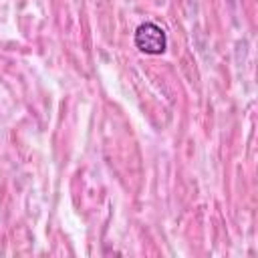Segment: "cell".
<instances>
[{
	"instance_id": "1",
	"label": "cell",
	"mask_w": 258,
	"mask_h": 258,
	"mask_svg": "<svg viewBox=\"0 0 258 258\" xmlns=\"http://www.w3.org/2000/svg\"><path fill=\"white\" fill-rule=\"evenodd\" d=\"M135 46L145 54H163L167 48V34L165 30L155 22H141L135 28Z\"/></svg>"
}]
</instances>
